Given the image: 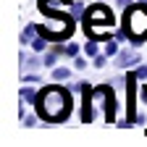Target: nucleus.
Segmentation results:
<instances>
[{
	"instance_id": "nucleus-1",
	"label": "nucleus",
	"mask_w": 147,
	"mask_h": 147,
	"mask_svg": "<svg viewBox=\"0 0 147 147\" xmlns=\"http://www.w3.org/2000/svg\"><path fill=\"white\" fill-rule=\"evenodd\" d=\"M37 113L40 118L45 121H63L68 113H71V95L61 87H47L40 92V97H37Z\"/></svg>"
},
{
	"instance_id": "nucleus-2",
	"label": "nucleus",
	"mask_w": 147,
	"mask_h": 147,
	"mask_svg": "<svg viewBox=\"0 0 147 147\" xmlns=\"http://www.w3.org/2000/svg\"><path fill=\"white\" fill-rule=\"evenodd\" d=\"M113 26H116V18H113V13H110L108 5L97 3V5H89L84 11V29H87V34L102 37V34H108Z\"/></svg>"
},
{
	"instance_id": "nucleus-3",
	"label": "nucleus",
	"mask_w": 147,
	"mask_h": 147,
	"mask_svg": "<svg viewBox=\"0 0 147 147\" xmlns=\"http://www.w3.org/2000/svg\"><path fill=\"white\" fill-rule=\"evenodd\" d=\"M139 61H142L139 53H118V61H113V63H116L118 68H134Z\"/></svg>"
},
{
	"instance_id": "nucleus-4",
	"label": "nucleus",
	"mask_w": 147,
	"mask_h": 147,
	"mask_svg": "<svg viewBox=\"0 0 147 147\" xmlns=\"http://www.w3.org/2000/svg\"><path fill=\"white\" fill-rule=\"evenodd\" d=\"M37 5H40L42 13H53L58 8H71V0H40Z\"/></svg>"
},
{
	"instance_id": "nucleus-5",
	"label": "nucleus",
	"mask_w": 147,
	"mask_h": 147,
	"mask_svg": "<svg viewBox=\"0 0 147 147\" xmlns=\"http://www.w3.org/2000/svg\"><path fill=\"white\" fill-rule=\"evenodd\" d=\"M32 87H34V84H24V87H21V100L34 105V102H37V97H40V92H34Z\"/></svg>"
},
{
	"instance_id": "nucleus-6",
	"label": "nucleus",
	"mask_w": 147,
	"mask_h": 147,
	"mask_svg": "<svg viewBox=\"0 0 147 147\" xmlns=\"http://www.w3.org/2000/svg\"><path fill=\"white\" fill-rule=\"evenodd\" d=\"M50 76H53V82H63V79L71 76V68H68V66H58V68H53Z\"/></svg>"
},
{
	"instance_id": "nucleus-7",
	"label": "nucleus",
	"mask_w": 147,
	"mask_h": 147,
	"mask_svg": "<svg viewBox=\"0 0 147 147\" xmlns=\"http://www.w3.org/2000/svg\"><path fill=\"white\" fill-rule=\"evenodd\" d=\"M32 50H34V53H45V50H47V37H45V34H40V37L32 42Z\"/></svg>"
},
{
	"instance_id": "nucleus-8",
	"label": "nucleus",
	"mask_w": 147,
	"mask_h": 147,
	"mask_svg": "<svg viewBox=\"0 0 147 147\" xmlns=\"http://www.w3.org/2000/svg\"><path fill=\"white\" fill-rule=\"evenodd\" d=\"M84 53L89 55V58H95V55H100V45L95 42V37H92V40H89V42L84 45Z\"/></svg>"
},
{
	"instance_id": "nucleus-9",
	"label": "nucleus",
	"mask_w": 147,
	"mask_h": 147,
	"mask_svg": "<svg viewBox=\"0 0 147 147\" xmlns=\"http://www.w3.org/2000/svg\"><path fill=\"white\" fill-rule=\"evenodd\" d=\"M102 53H105V55H110V58H113V55H118V42L108 40V42H105V47H102Z\"/></svg>"
},
{
	"instance_id": "nucleus-10",
	"label": "nucleus",
	"mask_w": 147,
	"mask_h": 147,
	"mask_svg": "<svg viewBox=\"0 0 147 147\" xmlns=\"http://www.w3.org/2000/svg\"><path fill=\"white\" fill-rule=\"evenodd\" d=\"M63 53L68 55V58H76V55H79V45L76 42H68V45H63Z\"/></svg>"
},
{
	"instance_id": "nucleus-11",
	"label": "nucleus",
	"mask_w": 147,
	"mask_h": 147,
	"mask_svg": "<svg viewBox=\"0 0 147 147\" xmlns=\"http://www.w3.org/2000/svg\"><path fill=\"white\" fill-rule=\"evenodd\" d=\"M108 58H110V55H105V53H100V55H95V58H92V66H95V68H105V63H108Z\"/></svg>"
},
{
	"instance_id": "nucleus-12",
	"label": "nucleus",
	"mask_w": 147,
	"mask_h": 147,
	"mask_svg": "<svg viewBox=\"0 0 147 147\" xmlns=\"http://www.w3.org/2000/svg\"><path fill=\"white\" fill-rule=\"evenodd\" d=\"M21 82H24V84H34V87H37V84H40V76H37V74H24Z\"/></svg>"
},
{
	"instance_id": "nucleus-13",
	"label": "nucleus",
	"mask_w": 147,
	"mask_h": 147,
	"mask_svg": "<svg viewBox=\"0 0 147 147\" xmlns=\"http://www.w3.org/2000/svg\"><path fill=\"white\" fill-rule=\"evenodd\" d=\"M74 68H79V71H84V68H87V61L82 58V55H76V58H74Z\"/></svg>"
},
{
	"instance_id": "nucleus-14",
	"label": "nucleus",
	"mask_w": 147,
	"mask_h": 147,
	"mask_svg": "<svg viewBox=\"0 0 147 147\" xmlns=\"http://www.w3.org/2000/svg\"><path fill=\"white\" fill-rule=\"evenodd\" d=\"M37 116H40V113H37ZM37 116H26V118H24V126H26V129L37 126Z\"/></svg>"
},
{
	"instance_id": "nucleus-15",
	"label": "nucleus",
	"mask_w": 147,
	"mask_h": 147,
	"mask_svg": "<svg viewBox=\"0 0 147 147\" xmlns=\"http://www.w3.org/2000/svg\"><path fill=\"white\" fill-rule=\"evenodd\" d=\"M134 74H137V79H147V66H139Z\"/></svg>"
},
{
	"instance_id": "nucleus-16",
	"label": "nucleus",
	"mask_w": 147,
	"mask_h": 147,
	"mask_svg": "<svg viewBox=\"0 0 147 147\" xmlns=\"http://www.w3.org/2000/svg\"><path fill=\"white\" fill-rule=\"evenodd\" d=\"M131 3H134V0H116V5H118V8H129Z\"/></svg>"
},
{
	"instance_id": "nucleus-17",
	"label": "nucleus",
	"mask_w": 147,
	"mask_h": 147,
	"mask_svg": "<svg viewBox=\"0 0 147 147\" xmlns=\"http://www.w3.org/2000/svg\"><path fill=\"white\" fill-rule=\"evenodd\" d=\"M142 100H144V105H147V84L142 87Z\"/></svg>"
},
{
	"instance_id": "nucleus-18",
	"label": "nucleus",
	"mask_w": 147,
	"mask_h": 147,
	"mask_svg": "<svg viewBox=\"0 0 147 147\" xmlns=\"http://www.w3.org/2000/svg\"><path fill=\"white\" fill-rule=\"evenodd\" d=\"M137 3H142V5H147V0H137Z\"/></svg>"
}]
</instances>
